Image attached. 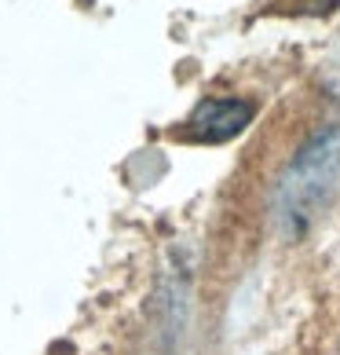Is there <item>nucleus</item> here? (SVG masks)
<instances>
[{
	"mask_svg": "<svg viewBox=\"0 0 340 355\" xmlns=\"http://www.w3.org/2000/svg\"><path fill=\"white\" fill-rule=\"evenodd\" d=\"M340 176V128H325L296 150L289 173L282 180V209L289 216H307Z\"/></svg>",
	"mask_w": 340,
	"mask_h": 355,
	"instance_id": "f257e3e1",
	"label": "nucleus"
},
{
	"mask_svg": "<svg viewBox=\"0 0 340 355\" xmlns=\"http://www.w3.org/2000/svg\"><path fill=\"white\" fill-rule=\"evenodd\" d=\"M253 103L245 99H202L187 117V136L198 143H227L253 121Z\"/></svg>",
	"mask_w": 340,
	"mask_h": 355,
	"instance_id": "f03ea898",
	"label": "nucleus"
}]
</instances>
